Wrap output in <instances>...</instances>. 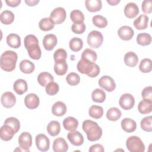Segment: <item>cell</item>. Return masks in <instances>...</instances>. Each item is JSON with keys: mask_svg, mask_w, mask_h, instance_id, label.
Listing matches in <instances>:
<instances>
[{"mask_svg": "<svg viewBox=\"0 0 152 152\" xmlns=\"http://www.w3.org/2000/svg\"><path fill=\"white\" fill-rule=\"evenodd\" d=\"M139 13L138 5L134 2L128 3L124 8V14L128 18H135Z\"/></svg>", "mask_w": 152, "mask_h": 152, "instance_id": "d6986e66", "label": "cell"}, {"mask_svg": "<svg viewBox=\"0 0 152 152\" xmlns=\"http://www.w3.org/2000/svg\"><path fill=\"white\" fill-rule=\"evenodd\" d=\"M139 69L141 72L144 73H148L151 71V60L149 58H144L140 62L139 65Z\"/></svg>", "mask_w": 152, "mask_h": 152, "instance_id": "7bdbcfd3", "label": "cell"}, {"mask_svg": "<svg viewBox=\"0 0 152 152\" xmlns=\"http://www.w3.org/2000/svg\"><path fill=\"white\" fill-rule=\"evenodd\" d=\"M37 81L39 84L42 87H46L48 84L53 81V77L49 72H42L37 76Z\"/></svg>", "mask_w": 152, "mask_h": 152, "instance_id": "4dcf8cb0", "label": "cell"}, {"mask_svg": "<svg viewBox=\"0 0 152 152\" xmlns=\"http://www.w3.org/2000/svg\"><path fill=\"white\" fill-rule=\"evenodd\" d=\"M52 148L55 152H66L68 150V145L64 138L58 137L53 141Z\"/></svg>", "mask_w": 152, "mask_h": 152, "instance_id": "ac0fdd59", "label": "cell"}, {"mask_svg": "<svg viewBox=\"0 0 152 152\" xmlns=\"http://www.w3.org/2000/svg\"><path fill=\"white\" fill-rule=\"evenodd\" d=\"M53 69L56 74L58 75H64L68 70V64L66 60H60L55 61Z\"/></svg>", "mask_w": 152, "mask_h": 152, "instance_id": "603a6c76", "label": "cell"}, {"mask_svg": "<svg viewBox=\"0 0 152 152\" xmlns=\"http://www.w3.org/2000/svg\"><path fill=\"white\" fill-rule=\"evenodd\" d=\"M121 111L117 107H111L107 110L106 113V118L111 121H116L121 116Z\"/></svg>", "mask_w": 152, "mask_h": 152, "instance_id": "74e56055", "label": "cell"}, {"mask_svg": "<svg viewBox=\"0 0 152 152\" xmlns=\"http://www.w3.org/2000/svg\"><path fill=\"white\" fill-rule=\"evenodd\" d=\"M24 2L28 6L33 7V6L36 5L39 2V0H25Z\"/></svg>", "mask_w": 152, "mask_h": 152, "instance_id": "11a10c76", "label": "cell"}, {"mask_svg": "<svg viewBox=\"0 0 152 152\" xmlns=\"http://www.w3.org/2000/svg\"><path fill=\"white\" fill-rule=\"evenodd\" d=\"M118 34L121 39L126 41L129 40L133 37L134 31L129 26H123L118 29Z\"/></svg>", "mask_w": 152, "mask_h": 152, "instance_id": "e0dca14e", "label": "cell"}, {"mask_svg": "<svg viewBox=\"0 0 152 152\" xmlns=\"http://www.w3.org/2000/svg\"><path fill=\"white\" fill-rule=\"evenodd\" d=\"M88 45L93 48H99L103 43V36L101 32L97 30L90 31L87 39Z\"/></svg>", "mask_w": 152, "mask_h": 152, "instance_id": "8992f818", "label": "cell"}, {"mask_svg": "<svg viewBox=\"0 0 152 152\" xmlns=\"http://www.w3.org/2000/svg\"><path fill=\"white\" fill-rule=\"evenodd\" d=\"M97 55L96 52L91 49L87 48L83 52L81 59H84L90 62L94 63L97 60Z\"/></svg>", "mask_w": 152, "mask_h": 152, "instance_id": "e575fe53", "label": "cell"}, {"mask_svg": "<svg viewBox=\"0 0 152 152\" xmlns=\"http://www.w3.org/2000/svg\"><path fill=\"white\" fill-rule=\"evenodd\" d=\"M15 134L16 133L13 128L7 124H4L1 128L0 137L3 141H8L11 140Z\"/></svg>", "mask_w": 152, "mask_h": 152, "instance_id": "2e32d148", "label": "cell"}, {"mask_svg": "<svg viewBox=\"0 0 152 152\" xmlns=\"http://www.w3.org/2000/svg\"><path fill=\"white\" fill-rule=\"evenodd\" d=\"M36 145L37 149L41 151H47L50 147V140L43 134H39L36 136Z\"/></svg>", "mask_w": 152, "mask_h": 152, "instance_id": "9c48e42d", "label": "cell"}, {"mask_svg": "<svg viewBox=\"0 0 152 152\" xmlns=\"http://www.w3.org/2000/svg\"><path fill=\"white\" fill-rule=\"evenodd\" d=\"M4 124L10 125L17 133L20 128V122L18 119L14 117H10L7 118L4 121Z\"/></svg>", "mask_w": 152, "mask_h": 152, "instance_id": "bcb514c9", "label": "cell"}, {"mask_svg": "<svg viewBox=\"0 0 152 152\" xmlns=\"http://www.w3.org/2000/svg\"><path fill=\"white\" fill-rule=\"evenodd\" d=\"M98 83L100 87L108 92L113 91L116 88V83L114 80L108 75L102 76L99 79Z\"/></svg>", "mask_w": 152, "mask_h": 152, "instance_id": "30bf717a", "label": "cell"}, {"mask_svg": "<svg viewBox=\"0 0 152 152\" xmlns=\"http://www.w3.org/2000/svg\"><path fill=\"white\" fill-rule=\"evenodd\" d=\"M138 61V58L137 54L133 52H128L124 55V62L129 67L135 66Z\"/></svg>", "mask_w": 152, "mask_h": 152, "instance_id": "f1b7e54d", "label": "cell"}, {"mask_svg": "<svg viewBox=\"0 0 152 152\" xmlns=\"http://www.w3.org/2000/svg\"><path fill=\"white\" fill-rule=\"evenodd\" d=\"M152 1L151 0H145L143 1L141 5L142 11L145 14H150L152 12Z\"/></svg>", "mask_w": 152, "mask_h": 152, "instance_id": "f907efd6", "label": "cell"}, {"mask_svg": "<svg viewBox=\"0 0 152 152\" xmlns=\"http://www.w3.org/2000/svg\"><path fill=\"white\" fill-rule=\"evenodd\" d=\"M67 110L66 104L61 101L55 102L52 107V114L56 116H62L64 115Z\"/></svg>", "mask_w": 152, "mask_h": 152, "instance_id": "ffe728a7", "label": "cell"}, {"mask_svg": "<svg viewBox=\"0 0 152 152\" xmlns=\"http://www.w3.org/2000/svg\"><path fill=\"white\" fill-rule=\"evenodd\" d=\"M39 28L41 30L47 31L52 30L55 27V24L50 18H44L40 20L39 23Z\"/></svg>", "mask_w": 152, "mask_h": 152, "instance_id": "836d02e7", "label": "cell"}, {"mask_svg": "<svg viewBox=\"0 0 152 152\" xmlns=\"http://www.w3.org/2000/svg\"><path fill=\"white\" fill-rule=\"evenodd\" d=\"M18 56L12 50H7L1 56L0 66L2 69L7 72L12 71L16 66Z\"/></svg>", "mask_w": 152, "mask_h": 152, "instance_id": "3957f363", "label": "cell"}, {"mask_svg": "<svg viewBox=\"0 0 152 152\" xmlns=\"http://www.w3.org/2000/svg\"><path fill=\"white\" fill-rule=\"evenodd\" d=\"M7 5L11 7H16L21 2V0H5Z\"/></svg>", "mask_w": 152, "mask_h": 152, "instance_id": "db71d44e", "label": "cell"}, {"mask_svg": "<svg viewBox=\"0 0 152 152\" xmlns=\"http://www.w3.org/2000/svg\"><path fill=\"white\" fill-rule=\"evenodd\" d=\"M77 68L80 73L86 74L91 78L97 77L100 72V67L97 64L88 62L83 59H81L78 61Z\"/></svg>", "mask_w": 152, "mask_h": 152, "instance_id": "277c9868", "label": "cell"}, {"mask_svg": "<svg viewBox=\"0 0 152 152\" xmlns=\"http://www.w3.org/2000/svg\"><path fill=\"white\" fill-rule=\"evenodd\" d=\"M104 151V147L102 145L100 144H96L94 145H92L90 148H89V151L90 152H103Z\"/></svg>", "mask_w": 152, "mask_h": 152, "instance_id": "f5cc1de1", "label": "cell"}, {"mask_svg": "<svg viewBox=\"0 0 152 152\" xmlns=\"http://www.w3.org/2000/svg\"><path fill=\"white\" fill-rule=\"evenodd\" d=\"M141 96L143 99L152 100V87H145L141 92Z\"/></svg>", "mask_w": 152, "mask_h": 152, "instance_id": "816d5d0a", "label": "cell"}, {"mask_svg": "<svg viewBox=\"0 0 152 152\" xmlns=\"http://www.w3.org/2000/svg\"><path fill=\"white\" fill-rule=\"evenodd\" d=\"M78 126V122L74 117L68 116L63 121V126L66 131H74L77 128Z\"/></svg>", "mask_w": 152, "mask_h": 152, "instance_id": "83f0119b", "label": "cell"}, {"mask_svg": "<svg viewBox=\"0 0 152 152\" xmlns=\"http://www.w3.org/2000/svg\"><path fill=\"white\" fill-rule=\"evenodd\" d=\"M24 44L30 58L38 60L41 58L42 52L36 36L33 34L27 35L24 39Z\"/></svg>", "mask_w": 152, "mask_h": 152, "instance_id": "6da1fadb", "label": "cell"}, {"mask_svg": "<svg viewBox=\"0 0 152 152\" xmlns=\"http://www.w3.org/2000/svg\"><path fill=\"white\" fill-rule=\"evenodd\" d=\"M121 127L126 132H132L137 128V124L135 121L131 118H124L121 121Z\"/></svg>", "mask_w": 152, "mask_h": 152, "instance_id": "44dd1931", "label": "cell"}, {"mask_svg": "<svg viewBox=\"0 0 152 152\" xmlns=\"http://www.w3.org/2000/svg\"><path fill=\"white\" fill-rule=\"evenodd\" d=\"M67 83L72 86L78 85L80 82V77L79 75L75 72H72L69 73L66 77Z\"/></svg>", "mask_w": 152, "mask_h": 152, "instance_id": "ee69618b", "label": "cell"}, {"mask_svg": "<svg viewBox=\"0 0 152 152\" xmlns=\"http://www.w3.org/2000/svg\"><path fill=\"white\" fill-rule=\"evenodd\" d=\"M85 5L87 10L91 12H97L102 8V2L100 0H86Z\"/></svg>", "mask_w": 152, "mask_h": 152, "instance_id": "cb8c5ba5", "label": "cell"}, {"mask_svg": "<svg viewBox=\"0 0 152 152\" xmlns=\"http://www.w3.org/2000/svg\"><path fill=\"white\" fill-rule=\"evenodd\" d=\"M66 14L62 7H57L52 10L50 14V18L55 24H60L66 19Z\"/></svg>", "mask_w": 152, "mask_h": 152, "instance_id": "52a82bcc", "label": "cell"}, {"mask_svg": "<svg viewBox=\"0 0 152 152\" xmlns=\"http://www.w3.org/2000/svg\"><path fill=\"white\" fill-rule=\"evenodd\" d=\"M20 69L24 74H31L35 69L34 64L28 59H24L20 63Z\"/></svg>", "mask_w": 152, "mask_h": 152, "instance_id": "f546056e", "label": "cell"}, {"mask_svg": "<svg viewBox=\"0 0 152 152\" xmlns=\"http://www.w3.org/2000/svg\"><path fill=\"white\" fill-rule=\"evenodd\" d=\"M40 103L39 97L34 93H30L24 98V104L29 109H36Z\"/></svg>", "mask_w": 152, "mask_h": 152, "instance_id": "9a60e30c", "label": "cell"}, {"mask_svg": "<svg viewBox=\"0 0 152 152\" xmlns=\"http://www.w3.org/2000/svg\"><path fill=\"white\" fill-rule=\"evenodd\" d=\"M67 138L69 142L75 146H80L84 142L83 135L78 131L74 130L70 131L67 134Z\"/></svg>", "mask_w": 152, "mask_h": 152, "instance_id": "5bb4252c", "label": "cell"}, {"mask_svg": "<svg viewBox=\"0 0 152 152\" xmlns=\"http://www.w3.org/2000/svg\"><path fill=\"white\" fill-rule=\"evenodd\" d=\"M120 106L124 110H130L134 106L135 99L134 96L129 93L122 94L119 100Z\"/></svg>", "mask_w": 152, "mask_h": 152, "instance_id": "ba28073f", "label": "cell"}, {"mask_svg": "<svg viewBox=\"0 0 152 152\" xmlns=\"http://www.w3.org/2000/svg\"><path fill=\"white\" fill-rule=\"evenodd\" d=\"M59 90V85L54 81H52L48 84L45 88L46 93L49 96H54L56 94L58 93Z\"/></svg>", "mask_w": 152, "mask_h": 152, "instance_id": "7dc6e473", "label": "cell"}, {"mask_svg": "<svg viewBox=\"0 0 152 152\" xmlns=\"http://www.w3.org/2000/svg\"><path fill=\"white\" fill-rule=\"evenodd\" d=\"M61 131V125L57 121H50L47 126L48 133L52 137L58 135Z\"/></svg>", "mask_w": 152, "mask_h": 152, "instance_id": "1f68e13d", "label": "cell"}, {"mask_svg": "<svg viewBox=\"0 0 152 152\" xmlns=\"http://www.w3.org/2000/svg\"><path fill=\"white\" fill-rule=\"evenodd\" d=\"M20 147L26 151H29L32 145V137L28 132H23L18 137Z\"/></svg>", "mask_w": 152, "mask_h": 152, "instance_id": "8fae6325", "label": "cell"}, {"mask_svg": "<svg viewBox=\"0 0 152 152\" xmlns=\"http://www.w3.org/2000/svg\"><path fill=\"white\" fill-rule=\"evenodd\" d=\"M13 89L15 92L19 95L25 93L28 90V86L26 81L23 79L17 80L13 84Z\"/></svg>", "mask_w": 152, "mask_h": 152, "instance_id": "7402d4cb", "label": "cell"}, {"mask_svg": "<svg viewBox=\"0 0 152 152\" xmlns=\"http://www.w3.org/2000/svg\"><path fill=\"white\" fill-rule=\"evenodd\" d=\"M140 125L144 131L146 132H151L152 131V116H148L141 121Z\"/></svg>", "mask_w": 152, "mask_h": 152, "instance_id": "f6af8a7d", "label": "cell"}, {"mask_svg": "<svg viewBox=\"0 0 152 152\" xmlns=\"http://www.w3.org/2000/svg\"><path fill=\"white\" fill-rule=\"evenodd\" d=\"M82 128L86 133L87 139L90 141H97L102 136V129L97 122L91 120H85L83 122Z\"/></svg>", "mask_w": 152, "mask_h": 152, "instance_id": "7a4b0ae2", "label": "cell"}, {"mask_svg": "<svg viewBox=\"0 0 152 152\" xmlns=\"http://www.w3.org/2000/svg\"><path fill=\"white\" fill-rule=\"evenodd\" d=\"M92 21L95 26L100 28L106 27L108 24L107 20L101 15H94L92 18Z\"/></svg>", "mask_w": 152, "mask_h": 152, "instance_id": "b9f144b4", "label": "cell"}, {"mask_svg": "<svg viewBox=\"0 0 152 152\" xmlns=\"http://www.w3.org/2000/svg\"><path fill=\"white\" fill-rule=\"evenodd\" d=\"M126 147L130 152H144L145 151V145L143 142L137 136H131L128 138L126 141Z\"/></svg>", "mask_w": 152, "mask_h": 152, "instance_id": "5b68a950", "label": "cell"}, {"mask_svg": "<svg viewBox=\"0 0 152 152\" xmlns=\"http://www.w3.org/2000/svg\"><path fill=\"white\" fill-rule=\"evenodd\" d=\"M57 43V37L53 34H48L45 35L42 42L44 48L48 51L52 50L56 46Z\"/></svg>", "mask_w": 152, "mask_h": 152, "instance_id": "4fadbf2b", "label": "cell"}, {"mask_svg": "<svg viewBox=\"0 0 152 152\" xmlns=\"http://www.w3.org/2000/svg\"><path fill=\"white\" fill-rule=\"evenodd\" d=\"M89 116L94 119H100L103 115V109L102 106L97 105L91 106L88 110Z\"/></svg>", "mask_w": 152, "mask_h": 152, "instance_id": "8d00e7d4", "label": "cell"}, {"mask_svg": "<svg viewBox=\"0 0 152 152\" xmlns=\"http://www.w3.org/2000/svg\"><path fill=\"white\" fill-rule=\"evenodd\" d=\"M14 20V14L10 10H5L1 13L0 21L5 25L11 24Z\"/></svg>", "mask_w": 152, "mask_h": 152, "instance_id": "d6a6232c", "label": "cell"}, {"mask_svg": "<svg viewBox=\"0 0 152 152\" xmlns=\"http://www.w3.org/2000/svg\"><path fill=\"white\" fill-rule=\"evenodd\" d=\"M148 17L145 14L140 15L134 21V26L137 30H144L148 27Z\"/></svg>", "mask_w": 152, "mask_h": 152, "instance_id": "484cf974", "label": "cell"}, {"mask_svg": "<svg viewBox=\"0 0 152 152\" xmlns=\"http://www.w3.org/2000/svg\"><path fill=\"white\" fill-rule=\"evenodd\" d=\"M91 99L94 102L103 103L106 99V93L103 90L96 88L91 93Z\"/></svg>", "mask_w": 152, "mask_h": 152, "instance_id": "f35d334b", "label": "cell"}, {"mask_svg": "<svg viewBox=\"0 0 152 152\" xmlns=\"http://www.w3.org/2000/svg\"><path fill=\"white\" fill-rule=\"evenodd\" d=\"M86 24L84 23L76 24H73L71 26V30L73 33L75 34H83L85 30H86Z\"/></svg>", "mask_w": 152, "mask_h": 152, "instance_id": "681fc988", "label": "cell"}, {"mask_svg": "<svg viewBox=\"0 0 152 152\" xmlns=\"http://www.w3.org/2000/svg\"><path fill=\"white\" fill-rule=\"evenodd\" d=\"M137 42L141 46L149 45L151 42V35L147 33H139L137 36Z\"/></svg>", "mask_w": 152, "mask_h": 152, "instance_id": "ab89813d", "label": "cell"}, {"mask_svg": "<svg viewBox=\"0 0 152 152\" xmlns=\"http://www.w3.org/2000/svg\"><path fill=\"white\" fill-rule=\"evenodd\" d=\"M69 46L73 52H78L83 48V40L79 37H73L69 41Z\"/></svg>", "mask_w": 152, "mask_h": 152, "instance_id": "60d3db41", "label": "cell"}, {"mask_svg": "<svg viewBox=\"0 0 152 152\" xmlns=\"http://www.w3.org/2000/svg\"><path fill=\"white\" fill-rule=\"evenodd\" d=\"M70 18L74 24H78L84 23L85 17L81 11L78 10H74L70 13Z\"/></svg>", "mask_w": 152, "mask_h": 152, "instance_id": "d590c367", "label": "cell"}, {"mask_svg": "<svg viewBox=\"0 0 152 152\" xmlns=\"http://www.w3.org/2000/svg\"><path fill=\"white\" fill-rule=\"evenodd\" d=\"M138 110L141 114H148L152 111V100L143 99L138 105Z\"/></svg>", "mask_w": 152, "mask_h": 152, "instance_id": "d4e9b609", "label": "cell"}, {"mask_svg": "<svg viewBox=\"0 0 152 152\" xmlns=\"http://www.w3.org/2000/svg\"><path fill=\"white\" fill-rule=\"evenodd\" d=\"M7 45L12 48L17 49L21 46V39L20 37L15 33H11L7 37Z\"/></svg>", "mask_w": 152, "mask_h": 152, "instance_id": "4316f807", "label": "cell"}, {"mask_svg": "<svg viewBox=\"0 0 152 152\" xmlns=\"http://www.w3.org/2000/svg\"><path fill=\"white\" fill-rule=\"evenodd\" d=\"M67 58V53L64 49H57L53 54V59L55 61L60 60H66Z\"/></svg>", "mask_w": 152, "mask_h": 152, "instance_id": "c3c4849f", "label": "cell"}, {"mask_svg": "<svg viewBox=\"0 0 152 152\" xmlns=\"http://www.w3.org/2000/svg\"><path fill=\"white\" fill-rule=\"evenodd\" d=\"M107 2L110 5H116L118 4H119L120 2V0H107Z\"/></svg>", "mask_w": 152, "mask_h": 152, "instance_id": "9f6ffc18", "label": "cell"}, {"mask_svg": "<svg viewBox=\"0 0 152 152\" xmlns=\"http://www.w3.org/2000/svg\"><path fill=\"white\" fill-rule=\"evenodd\" d=\"M1 102L4 107L6 108H11L15 104L16 97L12 92L7 91L4 93L1 96Z\"/></svg>", "mask_w": 152, "mask_h": 152, "instance_id": "7c38bea8", "label": "cell"}]
</instances>
